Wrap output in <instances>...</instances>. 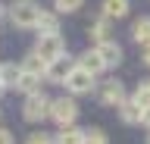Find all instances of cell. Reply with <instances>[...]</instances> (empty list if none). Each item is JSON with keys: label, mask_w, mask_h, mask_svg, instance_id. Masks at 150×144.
Segmentation results:
<instances>
[{"label": "cell", "mask_w": 150, "mask_h": 144, "mask_svg": "<svg viewBox=\"0 0 150 144\" xmlns=\"http://www.w3.org/2000/svg\"><path fill=\"white\" fill-rule=\"evenodd\" d=\"M44 66H47V63L38 57L35 50H31V53L22 60V66H19V69H25V72H35V75H41V78H44Z\"/></svg>", "instance_id": "ac0fdd59"}, {"label": "cell", "mask_w": 150, "mask_h": 144, "mask_svg": "<svg viewBox=\"0 0 150 144\" xmlns=\"http://www.w3.org/2000/svg\"><path fill=\"white\" fill-rule=\"evenodd\" d=\"M144 63L150 66V44H144Z\"/></svg>", "instance_id": "d4e9b609"}, {"label": "cell", "mask_w": 150, "mask_h": 144, "mask_svg": "<svg viewBox=\"0 0 150 144\" xmlns=\"http://www.w3.org/2000/svg\"><path fill=\"white\" fill-rule=\"evenodd\" d=\"M16 78H19V66L16 63H0V88H16Z\"/></svg>", "instance_id": "2e32d148"}, {"label": "cell", "mask_w": 150, "mask_h": 144, "mask_svg": "<svg viewBox=\"0 0 150 144\" xmlns=\"http://www.w3.org/2000/svg\"><path fill=\"white\" fill-rule=\"evenodd\" d=\"M131 100H134V104H138L141 110H150V82H141Z\"/></svg>", "instance_id": "d6986e66"}, {"label": "cell", "mask_w": 150, "mask_h": 144, "mask_svg": "<svg viewBox=\"0 0 150 144\" xmlns=\"http://www.w3.org/2000/svg\"><path fill=\"white\" fill-rule=\"evenodd\" d=\"M141 125H147V128H150V110H144V113H141Z\"/></svg>", "instance_id": "cb8c5ba5"}, {"label": "cell", "mask_w": 150, "mask_h": 144, "mask_svg": "<svg viewBox=\"0 0 150 144\" xmlns=\"http://www.w3.org/2000/svg\"><path fill=\"white\" fill-rule=\"evenodd\" d=\"M84 144H106V132L103 128H88L84 132Z\"/></svg>", "instance_id": "44dd1931"}, {"label": "cell", "mask_w": 150, "mask_h": 144, "mask_svg": "<svg viewBox=\"0 0 150 144\" xmlns=\"http://www.w3.org/2000/svg\"><path fill=\"white\" fill-rule=\"evenodd\" d=\"M3 16H6V6H3V3H0V19H3Z\"/></svg>", "instance_id": "484cf974"}, {"label": "cell", "mask_w": 150, "mask_h": 144, "mask_svg": "<svg viewBox=\"0 0 150 144\" xmlns=\"http://www.w3.org/2000/svg\"><path fill=\"white\" fill-rule=\"evenodd\" d=\"M141 113H144V110H141L134 100H128V97L119 104V116H122V122H128V125H141Z\"/></svg>", "instance_id": "4fadbf2b"}, {"label": "cell", "mask_w": 150, "mask_h": 144, "mask_svg": "<svg viewBox=\"0 0 150 144\" xmlns=\"http://www.w3.org/2000/svg\"><path fill=\"white\" fill-rule=\"evenodd\" d=\"M63 85H66L69 94H88V91L94 88V75H91V72H84L81 66H72V69H69V75L63 78Z\"/></svg>", "instance_id": "5b68a950"}, {"label": "cell", "mask_w": 150, "mask_h": 144, "mask_svg": "<svg viewBox=\"0 0 150 144\" xmlns=\"http://www.w3.org/2000/svg\"><path fill=\"white\" fill-rule=\"evenodd\" d=\"M25 144H53V138H50V135H44V132H35V135H28Z\"/></svg>", "instance_id": "7402d4cb"}, {"label": "cell", "mask_w": 150, "mask_h": 144, "mask_svg": "<svg viewBox=\"0 0 150 144\" xmlns=\"http://www.w3.org/2000/svg\"><path fill=\"white\" fill-rule=\"evenodd\" d=\"M128 10H131V0H103L106 19H122V16H128Z\"/></svg>", "instance_id": "7c38bea8"}, {"label": "cell", "mask_w": 150, "mask_h": 144, "mask_svg": "<svg viewBox=\"0 0 150 144\" xmlns=\"http://www.w3.org/2000/svg\"><path fill=\"white\" fill-rule=\"evenodd\" d=\"M16 91H22V94H35V91H41V75H35V72H25V69H19Z\"/></svg>", "instance_id": "8fae6325"}, {"label": "cell", "mask_w": 150, "mask_h": 144, "mask_svg": "<svg viewBox=\"0 0 150 144\" xmlns=\"http://www.w3.org/2000/svg\"><path fill=\"white\" fill-rule=\"evenodd\" d=\"M53 144H84V132L75 128V125H63L59 135L53 138Z\"/></svg>", "instance_id": "5bb4252c"}, {"label": "cell", "mask_w": 150, "mask_h": 144, "mask_svg": "<svg viewBox=\"0 0 150 144\" xmlns=\"http://www.w3.org/2000/svg\"><path fill=\"white\" fill-rule=\"evenodd\" d=\"M94 50H97V57L103 60V66H106V69H110V66H119V63H122V47L116 44V41H100Z\"/></svg>", "instance_id": "ba28073f"}, {"label": "cell", "mask_w": 150, "mask_h": 144, "mask_svg": "<svg viewBox=\"0 0 150 144\" xmlns=\"http://www.w3.org/2000/svg\"><path fill=\"white\" fill-rule=\"evenodd\" d=\"M0 94H3V88H0Z\"/></svg>", "instance_id": "83f0119b"}, {"label": "cell", "mask_w": 150, "mask_h": 144, "mask_svg": "<svg viewBox=\"0 0 150 144\" xmlns=\"http://www.w3.org/2000/svg\"><path fill=\"white\" fill-rule=\"evenodd\" d=\"M6 16L16 28H35L38 16H41V3L38 0H16L13 6H6Z\"/></svg>", "instance_id": "6da1fadb"}, {"label": "cell", "mask_w": 150, "mask_h": 144, "mask_svg": "<svg viewBox=\"0 0 150 144\" xmlns=\"http://www.w3.org/2000/svg\"><path fill=\"white\" fill-rule=\"evenodd\" d=\"M122 100H125V88H122V82L110 78V82H103V85H100V104H106V106H119Z\"/></svg>", "instance_id": "52a82bcc"}, {"label": "cell", "mask_w": 150, "mask_h": 144, "mask_svg": "<svg viewBox=\"0 0 150 144\" xmlns=\"http://www.w3.org/2000/svg\"><path fill=\"white\" fill-rule=\"evenodd\" d=\"M0 144H16V141H13V132H9V128H0Z\"/></svg>", "instance_id": "603a6c76"}, {"label": "cell", "mask_w": 150, "mask_h": 144, "mask_svg": "<svg viewBox=\"0 0 150 144\" xmlns=\"http://www.w3.org/2000/svg\"><path fill=\"white\" fill-rule=\"evenodd\" d=\"M35 31L38 35H59V13H50V10H41L35 22Z\"/></svg>", "instance_id": "9c48e42d"}, {"label": "cell", "mask_w": 150, "mask_h": 144, "mask_svg": "<svg viewBox=\"0 0 150 144\" xmlns=\"http://www.w3.org/2000/svg\"><path fill=\"white\" fill-rule=\"evenodd\" d=\"M88 35H91L97 44H100V41H110V19H106V16L94 19L91 25H88Z\"/></svg>", "instance_id": "9a60e30c"}, {"label": "cell", "mask_w": 150, "mask_h": 144, "mask_svg": "<svg viewBox=\"0 0 150 144\" xmlns=\"http://www.w3.org/2000/svg\"><path fill=\"white\" fill-rule=\"evenodd\" d=\"M47 110H50V100H47V94H41V91L28 94L25 104H22L25 122H44V119H47Z\"/></svg>", "instance_id": "3957f363"}, {"label": "cell", "mask_w": 150, "mask_h": 144, "mask_svg": "<svg viewBox=\"0 0 150 144\" xmlns=\"http://www.w3.org/2000/svg\"><path fill=\"white\" fill-rule=\"evenodd\" d=\"M75 63L69 60V53H63V57H56V60H50L44 66V78L47 82H53V85H63V78L69 75V69H72Z\"/></svg>", "instance_id": "8992f818"}, {"label": "cell", "mask_w": 150, "mask_h": 144, "mask_svg": "<svg viewBox=\"0 0 150 144\" xmlns=\"http://www.w3.org/2000/svg\"><path fill=\"white\" fill-rule=\"evenodd\" d=\"M84 0H53V13H75L81 10Z\"/></svg>", "instance_id": "ffe728a7"}, {"label": "cell", "mask_w": 150, "mask_h": 144, "mask_svg": "<svg viewBox=\"0 0 150 144\" xmlns=\"http://www.w3.org/2000/svg\"><path fill=\"white\" fill-rule=\"evenodd\" d=\"M47 116H50L59 128H63V125H75V119H78V104H75L72 97H56V100H50Z\"/></svg>", "instance_id": "7a4b0ae2"}, {"label": "cell", "mask_w": 150, "mask_h": 144, "mask_svg": "<svg viewBox=\"0 0 150 144\" xmlns=\"http://www.w3.org/2000/svg\"><path fill=\"white\" fill-rule=\"evenodd\" d=\"M147 144H150V135H147Z\"/></svg>", "instance_id": "4316f807"}, {"label": "cell", "mask_w": 150, "mask_h": 144, "mask_svg": "<svg viewBox=\"0 0 150 144\" xmlns=\"http://www.w3.org/2000/svg\"><path fill=\"white\" fill-rule=\"evenodd\" d=\"M131 38L138 41V44H150V16H141L131 25Z\"/></svg>", "instance_id": "e0dca14e"}, {"label": "cell", "mask_w": 150, "mask_h": 144, "mask_svg": "<svg viewBox=\"0 0 150 144\" xmlns=\"http://www.w3.org/2000/svg\"><path fill=\"white\" fill-rule=\"evenodd\" d=\"M35 53L44 60V63H50V60H56V57H63V53H66V41L59 38V35H38Z\"/></svg>", "instance_id": "277c9868"}, {"label": "cell", "mask_w": 150, "mask_h": 144, "mask_svg": "<svg viewBox=\"0 0 150 144\" xmlns=\"http://www.w3.org/2000/svg\"><path fill=\"white\" fill-rule=\"evenodd\" d=\"M75 66H81L84 72H91L94 78H97V75L103 72V69H106V66H103V60L97 57V50H84L81 57H78V63H75Z\"/></svg>", "instance_id": "30bf717a"}]
</instances>
